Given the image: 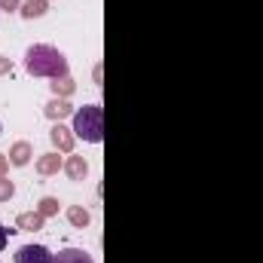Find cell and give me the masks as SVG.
Masks as SVG:
<instances>
[{
    "label": "cell",
    "instance_id": "4fadbf2b",
    "mask_svg": "<svg viewBox=\"0 0 263 263\" xmlns=\"http://www.w3.org/2000/svg\"><path fill=\"white\" fill-rule=\"evenodd\" d=\"M67 220H70V227L86 230L89 220H92V214H89V208H83V205H70V208H67Z\"/></svg>",
    "mask_w": 263,
    "mask_h": 263
},
{
    "label": "cell",
    "instance_id": "5b68a950",
    "mask_svg": "<svg viewBox=\"0 0 263 263\" xmlns=\"http://www.w3.org/2000/svg\"><path fill=\"white\" fill-rule=\"evenodd\" d=\"M43 114H46V120H52V123H62L67 117H73L77 110H73V104L67 101V98H52L46 107H43Z\"/></svg>",
    "mask_w": 263,
    "mask_h": 263
},
{
    "label": "cell",
    "instance_id": "277c9868",
    "mask_svg": "<svg viewBox=\"0 0 263 263\" xmlns=\"http://www.w3.org/2000/svg\"><path fill=\"white\" fill-rule=\"evenodd\" d=\"M49 141H52L55 150H62V153H73L77 135H73V129H67V126H62V123H55L52 132H49Z\"/></svg>",
    "mask_w": 263,
    "mask_h": 263
},
{
    "label": "cell",
    "instance_id": "d6986e66",
    "mask_svg": "<svg viewBox=\"0 0 263 263\" xmlns=\"http://www.w3.org/2000/svg\"><path fill=\"white\" fill-rule=\"evenodd\" d=\"M6 168H9V156H6V153H0V178L6 175Z\"/></svg>",
    "mask_w": 263,
    "mask_h": 263
},
{
    "label": "cell",
    "instance_id": "7a4b0ae2",
    "mask_svg": "<svg viewBox=\"0 0 263 263\" xmlns=\"http://www.w3.org/2000/svg\"><path fill=\"white\" fill-rule=\"evenodd\" d=\"M73 135L89 141V144H101L104 141V107L101 104H86L73 114Z\"/></svg>",
    "mask_w": 263,
    "mask_h": 263
},
{
    "label": "cell",
    "instance_id": "8992f818",
    "mask_svg": "<svg viewBox=\"0 0 263 263\" xmlns=\"http://www.w3.org/2000/svg\"><path fill=\"white\" fill-rule=\"evenodd\" d=\"M9 165H15V168H25L28 162H31V156H34V147L28 144V141H15L12 147H9Z\"/></svg>",
    "mask_w": 263,
    "mask_h": 263
},
{
    "label": "cell",
    "instance_id": "7c38bea8",
    "mask_svg": "<svg viewBox=\"0 0 263 263\" xmlns=\"http://www.w3.org/2000/svg\"><path fill=\"white\" fill-rule=\"evenodd\" d=\"M49 89H52V98H70V95L77 92V83H73V80H70V73H67V77L52 80V83H49Z\"/></svg>",
    "mask_w": 263,
    "mask_h": 263
},
{
    "label": "cell",
    "instance_id": "6da1fadb",
    "mask_svg": "<svg viewBox=\"0 0 263 263\" xmlns=\"http://www.w3.org/2000/svg\"><path fill=\"white\" fill-rule=\"evenodd\" d=\"M25 70H28L31 77L59 80V77H67V59H65V52H59V49L49 46V43H34V46H28V52H25Z\"/></svg>",
    "mask_w": 263,
    "mask_h": 263
},
{
    "label": "cell",
    "instance_id": "2e32d148",
    "mask_svg": "<svg viewBox=\"0 0 263 263\" xmlns=\"http://www.w3.org/2000/svg\"><path fill=\"white\" fill-rule=\"evenodd\" d=\"M0 9L3 12H18L22 9V0H0Z\"/></svg>",
    "mask_w": 263,
    "mask_h": 263
},
{
    "label": "cell",
    "instance_id": "8fae6325",
    "mask_svg": "<svg viewBox=\"0 0 263 263\" xmlns=\"http://www.w3.org/2000/svg\"><path fill=\"white\" fill-rule=\"evenodd\" d=\"M52 263H95L83 248H62L59 254H52Z\"/></svg>",
    "mask_w": 263,
    "mask_h": 263
},
{
    "label": "cell",
    "instance_id": "5bb4252c",
    "mask_svg": "<svg viewBox=\"0 0 263 263\" xmlns=\"http://www.w3.org/2000/svg\"><path fill=\"white\" fill-rule=\"evenodd\" d=\"M59 208H62V202L55 196H43L40 202H37V211L43 214V217H55L59 214Z\"/></svg>",
    "mask_w": 263,
    "mask_h": 263
},
{
    "label": "cell",
    "instance_id": "ac0fdd59",
    "mask_svg": "<svg viewBox=\"0 0 263 263\" xmlns=\"http://www.w3.org/2000/svg\"><path fill=\"white\" fill-rule=\"evenodd\" d=\"M6 242H9V230H6V227L0 223V251L6 248Z\"/></svg>",
    "mask_w": 263,
    "mask_h": 263
},
{
    "label": "cell",
    "instance_id": "30bf717a",
    "mask_svg": "<svg viewBox=\"0 0 263 263\" xmlns=\"http://www.w3.org/2000/svg\"><path fill=\"white\" fill-rule=\"evenodd\" d=\"M49 12V0H22V9H18V15L22 18H43Z\"/></svg>",
    "mask_w": 263,
    "mask_h": 263
},
{
    "label": "cell",
    "instance_id": "9c48e42d",
    "mask_svg": "<svg viewBox=\"0 0 263 263\" xmlns=\"http://www.w3.org/2000/svg\"><path fill=\"white\" fill-rule=\"evenodd\" d=\"M65 175L70 178V181H86V175H89V162H86V156H67Z\"/></svg>",
    "mask_w": 263,
    "mask_h": 263
},
{
    "label": "cell",
    "instance_id": "ffe728a7",
    "mask_svg": "<svg viewBox=\"0 0 263 263\" xmlns=\"http://www.w3.org/2000/svg\"><path fill=\"white\" fill-rule=\"evenodd\" d=\"M0 132H3V126H0Z\"/></svg>",
    "mask_w": 263,
    "mask_h": 263
},
{
    "label": "cell",
    "instance_id": "3957f363",
    "mask_svg": "<svg viewBox=\"0 0 263 263\" xmlns=\"http://www.w3.org/2000/svg\"><path fill=\"white\" fill-rule=\"evenodd\" d=\"M15 263H52V254L46 245H22L15 251Z\"/></svg>",
    "mask_w": 263,
    "mask_h": 263
},
{
    "label": "cell",
    "instance_id": "ba28073f",
    "mask_svg": "<svg viewBox=\"0 0 263 263\" xmlns=\"http://www.w3.org/2000/svg\"><path fill=\"white\" fill-rule=\"evenodd\" d=\"M43 223H46V217L34 208V211H22L18 217H15V227L22 230V233H37V230H43Z\"/></svg>",
    "mask_w": 263,
    "mask_h": 263
},
{
    "label": "cell",
    "instance_id": "52a82bcc",
    "mask_svg": "<svg viewBox=\"0 0 263 263\" xmlns=\"http://www.w3.org/2000/svg\"><path fill=\"white\" fill-rule=\"evenodd\" d=\"M65 168V162H62V156L52 150V153H43L40 159H37V175H43V178H52V175H59Z\"/></svg>",
    "mask_w": 263,
    "mask_h": 263
},
{
    "label": "cell",
    "instance_id": "9a60e30c",
    "mask_svg": "<svg viewBox=\"0 0 263 263\" xmlns=\"http://www.w3.org/2000/svg\"><path fill=\"white\" fill-rule=\"evenodd\" d=\"M12 196H15V184L3 175V178H0V202H9Z\"/></svg>",
    "mask_w": 263,
    "mask_h": 263
},
{
    "label": "cell",
    "instance_id": "e0dca14e",
    "mask_svg": "<svg viewBox=\"0 0 263 263\" xmlns=\"http://www.w3.org/2000/svg\"><path fill=\"white\" fill-rule=\"evenodd\" d=\"M3 73H12V59H6V55H0V77Z\"/></svg>",
    "mask_w": 263,
    "mask_h": 263
}]
</instances>
